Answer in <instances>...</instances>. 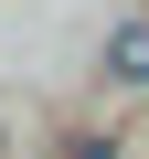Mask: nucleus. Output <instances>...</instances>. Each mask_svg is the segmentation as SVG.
<instances>
[{
	"label": "nucleus",
	"instance_id": "f257e3e1",
	"mask_svg": "<svg viewBox=\"0 0 149 159\" xmlns=\"http://www.w3.org/2000/svg\"><path fill=\"white\" fill-rule=\"evenodd\" d=\"M107 85H149V21H128L107 43Z\"/></svg>",
	"mask_w": 149,
	"mask_h": 159
}]
</instances>
